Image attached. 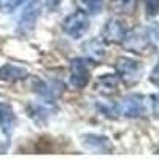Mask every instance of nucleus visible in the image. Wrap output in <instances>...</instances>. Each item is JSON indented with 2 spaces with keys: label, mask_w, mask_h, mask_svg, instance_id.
Segmentation results:
<instances>
[{
  "label": "nucleus",
  "mask_w": 159,
  "mask_h": 159,
  "mask_svg": "<svg viewBox=\"0 0 159 159\" xmlns=\"http://www.w3.org/2000/svg\"><path fill=\"white\" fill-rule=\"evenodd\" d=\"M115 69H116V75L119 76V80L127 86H134L135 83H139L143 75L142 62L137 59L127 57V56L118 57L115 62Z\"/></svg>",
  "instance_id": "obj_1"
},
{
  "label": "nucleus",
  "mask_w": 159,
  "mask_h": 159,
  "mask_svg": "<svg viewBox=\"0 0 159 159\" xmlns=\"http://www.w3.org/2000/svg\"><path fill=\"white\" fill-rule=\"evenodd\" d=\"M89 25H91V22H89L88 15L84 11H81V10H76V11H73L72 15H69L67 18L64 19L62 30L69 37L76 40V38H81L89 30Z\"/></svg>",
  "instance_id": "obj_2"
},
{
  "label": "nucleus",
  "mask_w": 159,
  "mask_h": 159,
  "mask_svg": "<svg viewBox=\"0 0 159 159\" xmlns=\"http://www.w3.org/2000/svg\"><path fill=\"white\" fill-rule=\"evenodd\" d=\"M42 13V0H29L18 21V32L27 35L35 29V24Z\"/></svg>",
  "instance_id": "obj_3"
},
{
  "label": "nucleus",
  "mask_w": 159,
  "mask_h": 159,
  "mask_svg": "<svg viewBox=\"0 0 159 159\" xmlns=\"http://www.w3.org/2000/svg\"><path fill=\"white\" fill-rule=\"evenodd\" d=\"M119 111L126 118H140L147 113V102L142 94H129L119 103Z\"/></svg>",
  "instance_id": "obj_4"
},
{
  "label": "nucleus",
  "mask_w": 159,
  "mask_h": 159,
  "mask_svg": "<svg viewBox=\"0 0 159 159\" xmlns=\"http://www.w3.org/2000/svg\"><path fill=\"white\" fill-rule=\"evenodd\" d=\"M89 67L88 62L81 57H75L70 61V84L75 89H84L89 83Z\"/></svg>",
  "instance_id": "obj_5"
},
{
  "label": "nucleus",
  "mask_w": 159,
  "mask_h": 159,
  "mask_svg": "<svg viewBox=\"0 0 159 159\" xmlns=\"http://www.w3.org/2000/svg\"><path fill=\"white\" fill-rule=\"evenodd\" d=\"M81 145L97 154H110L113 151V143L110 142L108 137L105 135H99V134H84L81 135Z\"/></svg>",
  "instance_id": "obj_6"
},
{
  "label": "nucleus",
  "mask_w": 159,
  "mask_h": 159,
  "mask_svg": "<svg viewBox=\"0 0 159 159\" xmlns=\"http://www.w3.org/2000/svg\"><path fill=\"white\" fill-rule=\"evenodd\" d=\"M64 89L65 86L61 81H57V80H51V81L38 80V81H35V86H34V91L46 100H56L64 92Z\"/></svg>",
  "instance_id": "obj_7"
},
{
  "label": "nucleus",
  "mask_w": 159,
  "mask_h": 159,
  "mask_svg": "<svg viewBox=\"0 0 159 159\" xmlns=\"http://www.w3.org/2000/svg\"><path fill=\"white\" fill-rule=\"evenodd\" d=\"M126 32H127V29L124 27V24L121 21L110 19V21H107V24H105V27L102 30V37L108 43H121Z\"/></svg>",
  "instance_id": "obj_8"
},
{
  "label": "nucleus",
  "mask_w": 159,
  "mask_h": 159,
  "mask_svg": "<svg viewBox=\"0 0 159 159\" xmlns=\"http://www.w3.org/2000/svg\"><path fill=\"white\" fill-rule=\"evenodd\" d=\"M16 124H18L16 113L13 111V108L8 103L0 102V130L3 132V135L7 139H10V135L13 134Z\"/></svg>",
  "instance_id": "obj_9"
},
{
  "label": "nucleus",
  "mask_w": 159,
  "mask_h": 159,
  "mask_svg": "<svg viewBox=\"0 0 159 159\" xmlns=\"http://www.w3.org/2000/svg\"><path fill=\"white\" fill-rule=\"evenodd\" d=\"M83 51L89 56V59L92 62H97V64L103 62L105 57H107V48H105L103 43L97 38H92L89 42H86L83 45Z\"/></svg>",
  "instance_id": "obj_10"
},
{
  "label": "nucleus",
  "mask_w": 159,
  "mask_h": 159,
  "mask_svg": "<svg viewBox=\"0 0 159 159\" xmlns=\"http://www.w3.org/2000/svg\"><path fill=\"white\" fill-rule=\"evenodd\" d=\"M29 75L27 69L19 67V65H13V64H3L0 67V80L8 83H15L19 81V80H24Z\"/></svg>",
  "instance_id": "obj_11"
},
{
  "label": "nucleus",
  "mask_w": 159,
  "mask_h": 159,
  "mask_svg": "<svg viewBox=\"0 0 159 159\" xmlns=\"http://www.w3.org/2000/svg\"><path fill=\"white\" fill-rule=\"evenodd\" d=\"M118 84H119V76L118 75H100L96 81V89L103 92V94H115L118 91Z\"/></svg>",
  "instance_id": "obj_12"
},
{
  "label": "nucleus",
  "mask_w": 159,
  "mask_h": 159,
  "mask_svg": "<svg viewBox=\"0 0 159 159\" xmlns=\"http://www.w3.org/2000/svg\"><path fill=\"white\" fill-rule=\"evenodd\" d=\"M29 116L34 119L35 124H46L48 118H49V111L43 107V105H38V103H30L27 107Z\"/></svg>",
  "instance_id": "obj_13"
},
{
  "label": "nucleus",
  "mask_w": 159,
  "mask_h": 159,
  "mask_svg": "<svg viewBox=\"0 0 159 159\" xmlns=\"http://www.w3.org/2000/svg\"><path fill=\"white\" fill-rule=\"evenodd\" d=\"M135 7V0H113V8L119 13H130Z\"/></svg>",
  "instance_id": "obj_14"
},
{
  "label": "nucleus",
  "mask_w": 159,
  "mask_h": 159,
  "mask_svg": "<svg viewBox=\"0 0 159 159\" xmlns=\"http://www.w3.org/2000/svg\"><path fill=\"white\" fill-rule=\"evenodd\" d=\"M91 15H99L103 8V0H81Z\"/></svg>",
  "instance_id": "obj_15"
},
{
  "label": "nucleus",
  "mask_w": 159,
  "mask_h": 159,
  "mask_svg": "<svg viewBox=\"0 0 159 159\" xmlns=\"http://www.w3.org/2000/svg\"><path fill=\"white\" fill-rule=\"evenodd\" d=\"M145 8L148 16L159 15V0H145Z\"/></svg>",
  "instance_id": "obj_16"
},
{
  "label": "nucleus",
  "mask_w": 159,
  "mask_h": 159,
  "mask_svg": "<svg viewBox=\"0 0 159 159\" xmlns=\"http://www.w3.org/2000/svg\"><path fill=\"white\" fill-rule=\"evenodd\" d=\"M151 111L156 118H159V92L151 96Z\"/></svg>",
  "instance_id": "obj_17"
},
{
  "label": "nucleus",
  "mask_w": 159,
  "mask_h": 159,
  "mask_svg": "<svg viewBox=\"0 0 159 159\" xmlns=\"http://www.w3.org/2000/svg\"><path fill=\"white\" fill-rule=\"evenodd\" d=\"M150 81L156 86H159V59H157V64L154 65V69L151 70V75H150Z\"/></svg>",
  "instance_id": "obj_18"
},
{
  "label": "nucleus",
  "mask_w": 159,
  "mask_h": 159,
  "mask_svg": "<svg viewBox=\"0 0 159 159\" xmlns=\"http://www.w3.org/2000/svg\"><path fill=\"white\" fill-rule=\"evenodd\" d=\"M25 0H8V3H7V10L8 11H11V10H15V8H18L21 3H24Z\"/></svg>",
  "instance_id": "obj_19"
},
{
  "label": "nucleus",
  "mask_w": 159,
  "mask_h": 159,
  "mask_svg": "<svg viewBox=\"0 0 159 159\" xmlns=\"http://www.w3.org/2000/svg\"><path fill=\"white\" fill-rule=\"evenodd\" d=\"M46 3H48V8L49 10H56L61 5V0H46Z\"/></svg>",
  "instance_id": "obj_20"
}]
</instances>
